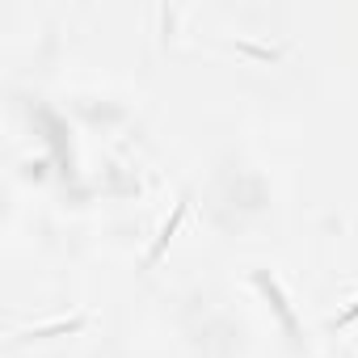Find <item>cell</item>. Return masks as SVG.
<instances>
[{
  "instance_id": "6da1fadb",
  "label": "cell",
  "mask_w": 358,
  "mask_h": 358,
  "mask_svg": "<svg viewBox=\"0 0 358 358\" xmlns=\"http://www.w3.org/2000/svg\"><path fill=\"white\" fill-rule=\"evenodd\" d=\"M354 316H358V303H354V308H350V312H341V316H337V320H333V324H350V320H354Z\"/></svg>"
}]
</instances>
